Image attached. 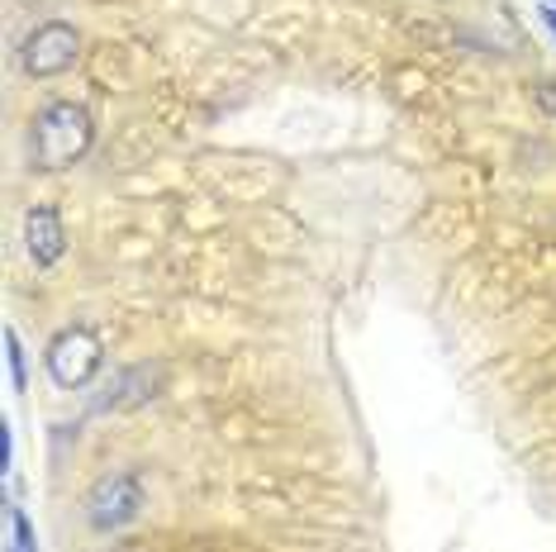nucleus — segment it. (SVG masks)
I'll use <instances>...</instances> for the list:
<instances>
[{
	"instance_id": "1",
	"label": "nucleus",
	"mask_w": 556,
	"mask_h": 552,
	"mask_svg": "<svg viewBox=\"0 0 556 552\" xmlns=\"http://www.w3.org/2000/svg\"><path fill=\"white\" fill-rule=\"evenodd\" d=\"M96 138V124L86 115V105H72V100H58L48 105L39 120H34V162L43 172H62L77 158H86Z\"/></svg>"
},
{
	"instance_id": "2",
	"label": "nucleus",
	"mask_w": 556,
	"mask_h": 552,
	"mask_svg": "<svg viewBox=\"0 0 556 552\" xmlns=\"http://www.w3.org/2000/svg\"><path fill=\"white\" fill-rule=\"evenodd\" d=\"M43 367L62 391H81V386H91L96 372L105 367V343H100V334H91L86 324H72V329H62L53 343H48Z\"/></svg>"
},
{
	"instance_id": "3",
	"label": "nucleus",
	"mask_w": 556,
	"mask_h": 552,
	"mask_svg": "<svg viewBox=\"0 0 556 552\" xmlns=\"http://www.w3.org/2000/svg\"><path fill=\"white\" fill-rule=\"evenodd\" d=\"M138 510H143V481L134 472H110L86 491V524L96 534H115L134 524Z\"/></svg>"
},
{
	"instance_id": "4",
	"label": "nucleus",
	"mask_w": 556,
	"mask_h": 552,
	"mask_svg": "<svg viewBox=\"0 0 556 552\" xmlns=\"http://www.w3.org/2000/svg\"><path fill=\"white\" fill-rule=\"evenodd\" d=\"M81 53V34L72 29V24H39V29L29 34V39L20 43V67L29 72V77H58V72H67L72 62Z\"/></svg>"
},
{
	"instance_id": "5",
	"label": "nucleus",
	"mask_w": 556,
	"mask_h": 552,
	"mask_svg": "<svg viewBox=\"0 0 556 552\" xmlns=\"http://www.w3.org/2000/svg\"><path fill=\"white\" fill-rule=\"evenodd\" d=\"M162 381H167V372H162V362H134V367H119L110 376V386L91 400L96 414H119V410H143L148 400H157Z\"/></svg>"
},
{
	"instance_id": "6",
	"label": "nucleus",
	"mask_w": 556,
	"mask_h": 552,
	"mask_svg": "<svg viewBox=\"0 0 556 552\" xmlns=\"http://www.w3.org/2000/svg\"><path fill=\"white\" fill-rule=\"evenodd\" d=\"M24 248L39 267H53V262L67 253V234H62V215L53 205H34L24 215Z\"/></svg>"
},
{
	"instance_id": "7",
	"label": "nucleus",
	"mask_w": 556,
	"mask_h": 552,
	"mask_svg": "<svg viewBox=\"0 0 556 552\" xmlns=\"http://www.w3.org/2000/svg\"><path fill=\"white\" fill-rule=\"evenodd\" d=\"M5 524H10V548L5 552H39V534H34L29 514L20 505H5Z\"/></svg>"
},
{
	"instance_id": "8",
	"label": "nucleus",
	"mask_w": 556,
	"mask_h": 552,
	"mask_svg": "<svg viewBox=\"0 0 556 552\" xmlns=\"http://www.w3.org/2000/svg\"><path fill=\"white\" fill-rule=\"evenodd\" d=\"M5 362H10V386L24 391V386H29V372H24V348H20L15 329H5Z\"/></svg>"
},
{
	"instance_id": "9",
	"label": "nucleus",
	"mask_w": 556,
	"mask_h": 552,
	"mask_svg": "<svg viewBox=\"0 0 556 552\" xmlns=\"http://www.w3.org/2000/svg\"><path fill=\"white\" fill-rule=\"evenodd\" d=\"M10 457H15V438H10V424H0V472H10Z\"/></svg>"
},
{
	"instance_id": "10",
	"label": "nucleus",
	"mask_w": 556,
	"mask_h": 552,
	"mask_svg": "<svg viewBox=\"0 0 556 552\" xmlns=\"http://www.w3.org/2000/svg\"><path fill=\"white\" fill-rule=\"evenodd\" d=\"M538 105L547 110V115H556V81H542L538 86Z\"/></svg>"
},
{
	"instance_id": "11",
	"label": "nucleus",
	"mask_w": 556,
	"mask_h": 552,
	"mask_svg": "<svg viewBox=\"0 0 556 552\" xmlns=\"http://www.w3.org/2000/svg\"><path fill=\"white\" fill-rule=\"evenodd\" d=\"M538 15H542V24H547V29L556 34V10L547 5V0H542V5H538Z\"/></svg>"
},
{
	"instance_id": "12",
	"label": "nucleus",
	"mask_w": 556,
	"mask_h": 552,
	"mask_svg": "<svg viewBox=\"0 0 556 552\" xmlns=\"http://www.w3.org/2000/svg\"><path fill=\"white\" fill-rule=\"evenodd\" d=\"M547 5H552V10H556V0H547Z\"/></svg>"
}]
</instances>
